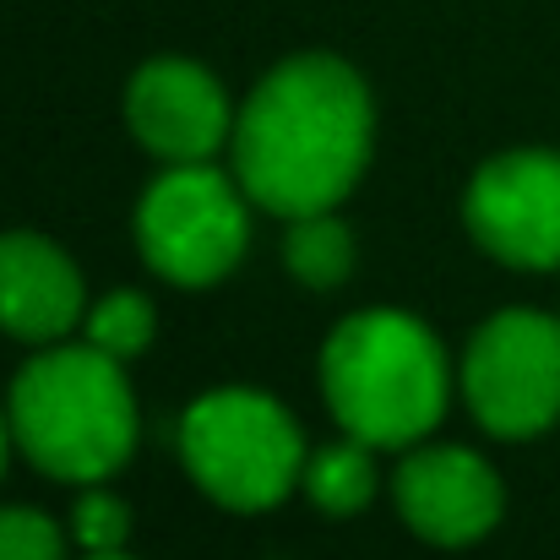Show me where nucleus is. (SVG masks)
<instances>
[{
  "mask_svg": "<svg viewBox=\"0 0 560 560\" xmlns=\"http://www.w3.org/2000/svg\"><path fill=\"white\" fill-rule=\"evenodd\" d=\"M371 159V93L332 55L278 66L234 126V170L250 201L283 218L332 212Z\"/></svg>",
  "mask_w": 560,
  "mask_h": 560,
  "instance_id": "1",
  "label": "nucleus"
},
{
  "mask_svg": "<svg viewBox=\"0 0 560 560\" xmlns=\"http://www.w3.org/2000/svg\"><path fill=\"white\" fill-rule=\"evenodd\" d=\"M11 435L49 479H109L137 441V408L120 360L104 349H49L11 386Z\"/></svg>",
  "mask_w": 560,
  "mask_h": 560,
  "instance_id": "2",
  "label": "nucleus"
},
{
  "mask_svg": "<svg viewBox=\"0 0 560 560\" xmlns=\"http://www.w3.org/2000/svg\"><path fill=\"white\" fill-rule=\"evenodd\" d=\"M327 402L365 446H408L446 408V360L424 322L402 311L349 316L322 354Z\"/></svg>",
  "mask_w": 560,
  "mask_h": 560,
  "instance_id": "3",
  "label": "nucleus"
},
{
  "mask_svg": "<svg viewBox=\"0 0 560 560\" xmlns=\"http://www.w3.org/2000/svg\"><path fill=\"white\" fill-rule=\"evenodd\" d=\"M180 452L190 479L234 512L278 506L305 474V441L289 408L261 392H207L180 424Z\"/></svg>",
  "mask_w": 560,
  "mask_h": 560,
  "instance_id": "4",
  "label": "nucleus"
},
{
  "mask_svg": "<svg viewBox=\"0 0 560 560\" xmlns=\"http://www.w3.org/2000/svg\"><path fill=\"white\" fill-rule=\"evenodd\" d=\"M463 386L490 435L523 441L560 419V322L539 311H501L468 343Z\"/></svg>",
  "mask_w": 560,
  "mask_h": 560,
  "instance_id": "5",
  "label": "nucleus"
},
{
  "mask_svg": "<svg viewBox=\"0 0 560 560\" xmlns=\"http://www.w3.org/2000/svg\"><path fill=\"white\" fill-rule=\"evenodd\" d=\"M137 240L142 256L170 283H212L223 278L250 240V218L240 190L207 164H175L137 207Z\"/></svg>",
  "mask_w": 560,
  "mask_h": 560,
  "instance_id": "6",
  "label": "nucleus"
},
{
  "mask_svg": "<svg viewBox=\"0 0 560 560\" xmlns=\"http://www.w3.org/2000/svg\"><path fill=\"white\" fill-rule=\"evenodd\" d=\"M468 229L506 267H560V153H501L468 186Z\"/></svg>",
  "mask_w": 560,
  "mask_h": 560,
  "instance_id": "7",
  "label": "nucleus"
},
{
  "mask_svg": "<svg viewBox=\"0 0 560 560\" xmlns=\"http://www.w3.org/2000/svg\"><path fill=\"white\" fill-rule=\"evenodd\" d=\"M397 512L430 545H474L501 517V479L468 446H435L397 468Z\"/></svg>",
  "mask_w": 560,
  "mask_h": 560,
  "instance_id": "8",
  "label": "nucleus"
},
{
  "mask_svg": "<svg viewBox=\"0 0 560 560\" xmlns=\"http://www.w3.org/2000/svg\"><path fill=\"white\" fill-rule=\"evenodd\" d=\"M131 131L175 164H201L229 137V98L223 88L190 60H153L131 77L126 93Z\"/></svg>",
  "mask_w": 560,
  "mask_h": 560,
  "instance_id": "9",
  "label": "nucleus"
},
{
  "mask_svg": "<svg viewBox=\"0 0 560 560\" xmlns=\"http://www.w3.org/2000/svg\"><path fill=\"white\" fill-rule=\"evenodd\" d=\"M82 316V278L60 245L38 234H0V327L22 343H55Z\"/></svg>",
  "mask_w": 560,
  "mask_h": 560,
  "instance_id": "10",
  "label": "nucleus"
},
{
  "mask_svg": "<svg viewBox=\"0 0 560 560\" xmlns=\"http://www.w3.org/2000/svg\"><path fill=\"white\" fill-rule=\"evenodd\" d=\"M283 256H289V272L300 283L332 289L354 267V240H349V229L332 212H305V218H294V229L283 240Z\"/></svg>",
  "mask_w": 560,
  "mask_h": 560,
  "instance_id": "11",
  "label": "nucleus"
},
{
  "mask_svg": "<svg viewBox=\"0 0 560 560\" xmlns=\"http://www.w3.org/2000/svg\"><path fill=\"white\" fill-rule=\"evenodd\" d=\"M305 490L322 512L332 517H349L360 512L375 495V468H371V446L365 441H343V446H327L305 463Z\"/></svg>",
  "mask_w": 560,
  "mask_h": 560,
  "instance_id": "12",
  "label": "nucleus"
},
{
  "mask_svg": "<svg viewBox=\"0 0 560 560\" xmlns=\"http://www.w3.org/2000/svg\"><path fill=\"white\" fill-rule=\"evenodd\" d=\"M148 338H153V305L142 294H131V289H120V294H109V300H98L88 311V343L104 349L109 360L142 354Z\"/></svg>",
  "mask_w": 560,
  "mask_h": 560,
  "instance_id": "13",
  "label": "nucleus"
},
{
  "mask_svg": "<svg viewBox=\"0 0 560 560\" xmlns=\"http://www.w3.org/2000/svg\"><path fill=\"white\" fill-rule=\"evenodd\" d=\"M71 534L88 556H109L126 545L131 534V512L115 501V495H82L77 501V517H71Z\"/></svg>",
  "mask_w": 560,
  "mask_h": 560,
  "instance_id": "14",
  "label": "nucleus"
},
{
  "mask_svg": "<svg viewBox=\"0 0 560 560\" xmlns=\"http://www.w3.org/2000/svg\"><path fill=\"white\" fill-rule=\"evenodd\" d=\"M0 560H60V534L49 517L5 506L0 512Z\"/></svg>",
  "mask_w": 560,
  "mask_h": 560,
  "instance_id": "15",
  "label": "nucleus"
},
{
  "mask_svg": "<svg viewBox=\"0 0 560 560\" xmlns=\"http://www.w3.org/2000/svg\"><path fill=\"white\" fill-rule=\"evenodd\" d=\"M0 463H5V419H0Z\"/></svg>",
  "mask_w": 560,
  "mask_h": 560,
  "instance_id": "16",
  "label": "nucleus"
},
{
  "mask_svg": "<svg viewBox=\"0 0 560 560\" xmlns=\"http://www.w3.org/2000/svg\"><path fill=\"white\" fill-rule=\"evenodd\" d=\"M88 560H126V556H120V550H109V556H88Z\"/></svg>",
  "mask_w": 560,
  "mask_h": 560,
  "instance_id": "17",
  "label": "nucleus"
}]
</instances>
